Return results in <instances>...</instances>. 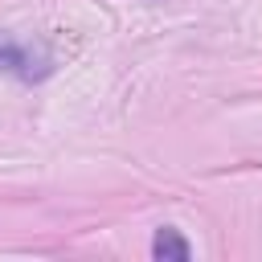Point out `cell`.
I'll return each instance as SVG.
<instances>
[{
  "instance_id": "cell-1",
  "label": "cell",
  "mask_w": 262,
  "mask_h": 262,
  "mask_svg": "<svg viewBox=\"0 0 262 262\" xmlns=\"http://www.w3.org/2000/svg\"><path fill=\"white\" fill-rule=\"evenodd\" d=\"M53 70L49 53L33 49V45H16V41H0V74H12L20 82H37Z\"/></svg>"
},
{
  "instance_id": "cell-2",
  "label": "cell",
  "mask_w": 262,
  "mask_h": 262,
  "mask_svg": "<svg viewBox=\"0 0 262 262\" xmlns=\"http://www.w3.org/2000/svg\"><path fill=\"white\" fill-rule=\"evenodd\" d=\"M151 258L156 262H188L192 258V246L184 242V233L176 225H160L156 237H151Z\"/></svg>"
}]
</instances>
